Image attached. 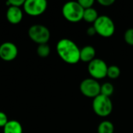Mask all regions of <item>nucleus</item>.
Segmentation results:
<instances>
[{
    "instance_id": "1",
    "label": "nucleus",
    "mask_w": 133,
    "mask_h": 133,
    "mask_svg": "<svg viewBox=\"0 0 133 133\" xmlns=\"http://www.w3.org/2000/svg\"><path fill=\"white\" fill-rule=\"evenodd\" d=\"M56 50L58 56L68 64L75 65L80 61V49L70 39H61L57 43Z\"/></svg>"
},
{
    "instance_id": "2",
    "label": "nucleus",
    "mask_w": 133,
    "mask_h": 133,
    "mask_svg": "<svg viewBox=\"0 0 133 133\" xmlns=\"http://www.w3.org/2000/svg\"><path fill=\"white\" fill-rule=\"evenodd\" d=\"M64 18L71 23H78L83 19L84 9L78 2H68L62 9Z\"/></svg>"
},
{
    "instance_id": "3",
    "label": "nucleus",
    "mask_w": 133,
    "mask_h": 133,
    "mask_svg": "<svg viewBox=\"0 0 133 133\" xmlns=\"http://www.w3.org/2000/svg\"><path fill=\"white\" fill-rule=\"evenodd\" d=\"M94 26L97 34L103 37H111L115 31V25L114 21L108 16H99L94 23Z\"/></svg>"
},
{
    "instance_id": "4",
    "label": "nucleus",
    "mask_w": 133,
    "mask_h": 133,
    "mask_svg": "<svg viewBox=\"0 0 133 133\" xmlns=\"http://www.w3.org/2000/svg\"><path fill=\"white\" fill-rule=\"evenodd\" d=\"M92 108L94 112L97 115L104 118L110 115L112 112L113 104L110 97L100 94L94 98L92 102Z\"/></svg>"
},
{
    "instance_id": "5",
    "label": "nucleus",
    "mask_w": 133,
    "mask_h": 133,
    "mask_svg": "<svg viewBox=\"0 0 133 133\" xmlns=\"http://www.w3.org/2000/svg\"><path fill=\"white\" fill-rule=\"evenodd\" d=\"M29 37L38 44H47L50 39V31L44 25L35 24L31 26L28 30Z\"/></svg>"
},
{
    "instance_id": "6",
    "label": "nucleus",
    "mask_w": 133,
    "mask_h": 133,
    "mask_svg": "<svg viewBox=\"0 0 133 133\" xmlns=\"http://www.w3.org/2000/svg\"><path fill=\"white\" fill-rule=\"evenodd\" d=\"M101 84L97 80L93 78H87L83 79L79 85L81 94L90 98H95L101 94Z\"/></svg>"
},
{
    "instance_id": "7",
    "label": "nucleus",
    "mask_w": 133,
    "mask_h": 133,
    "mask_svg": "<svg viewBox=\"0 0 133 133\" xmlns=\"http://www.w3.org/2000/svg\"><path fill=\"white\" fill-rule=\"evenodd\" d=\"M108 69L107 63L101 58H94L88 64V72L96 80L106 77Z\"/></svg>"
},
{
    "instance_id": "8",
    "label": "nucleus",
    "mask_w": 133,
    "mask_h": 133,
    "mask_svg": "<svg viewBox=\"0 0 133 133\" xmlns=\"http://www.w3.org/2000/svg\"><path fill=\"white\" fill-rule=\"evenodd\" d=\"M47 5L48 2L45 0H26L23 4V8L26 14L36 16L43 14Z\"/></svg>"
},
{
    "instance_id": "9",
    "label": "nucleus",
    "mask_w": 133,
    "mask_h": 133,
    "mask_svg": "<svg viewBox=\"0 0 133 133\" xmlns=\"http://www.w3.org/2000/svg\"><path fill=\"white\" fill-rule=\"evenodd\" d=\"M18 55L17 47L12 42H4L0 45V58L6 62L12 61Z\"/></svg>"
},
{
    "instance_id": "10",
    "label": "nucleus",
    "mask_w": 133,
    "mask_h": 133,
    "mask_svg": "<svg viewBox=\"0 0 133 133\" xmlns=\"http://www.w3.org/2000/svg\"><path fill=\"white\" fill-rule=\"evenodd\" d=\"M6 18L9 23L17 24L23 19V12L19 7L9 6L6 12Z\"/></svg>"
},
{
    "instance_id": "11",
    "label": "nucleus",
    "mask_w": 133,
    "mask_h": 133,
    "mask_svg": "<svg viewBox=\"0 0 133 133\" xmlns=\"http://www.w3.org/2000/svg\"><path fill=\"white\" fill-rule=\"evenodd\" d=\"M96 50L91 45H87L80 49V61L90 63L95 58Z\"/></svg>"
},
{
    "instance_id": "12",
    "label": "nucleus",
    "mask_w": 133,
    "mask_h": 133,
    "mask_svg": "<svg viewBox=\"0 0 133 133\" xmlns=\"http://www.w3.org/2000/svg\"><path fill=\"white\" fill-rule=\"evenodd\" d=\"M3 133H23V128L16 120L9 121L3 128Z\"/></svg>"
},
{
    "instance_id": "13",
    "label": "nucleus",
    "mask_w": 133,
    "mask_h": 133,
    "mask_svg": "<svg viewBox=\"0 0 133 133\" xmlns=\"http://www.w3.org/2000/svg\"><path fill=\"white\" fill-rule=\"evenodd\" d=\"M98 13L97 11L94 8H90L87 9H84L83 13V20H85L87 23H94L97 19L98 18Z\"/></svg>"
},
{
    "instance_id": "14",
    "label": "nucleus",
    "mask_w": 133,
    "mask_h": 133,
    "mask_svg": "<svg viewBox=\"0 0 133 133\" xmlns=\"http://www.w3.org/2000/svg\"><path fill=\"white\" fill-rule=\"evenodd\" d=\"M115 126L110 121L105 120L101 122L97 127V133H114Z\"/></svg>"
},
{
    "instance_id": "15",
    "label": "nucleus",
    "mask_w": 133,
    "mask_h": 133,
    "mask_svg": "<svg viewBox=\"0 0 133 133\" xmlns=\"http://www.w3.org/2000/svg\"><path fill=\"white\" fill-rule=\"evenodd\" d=\"M115 88L111 83H104L101 86V94L110 97L114 93Z\"/></svg>"
},
{
    "instance_id": "16",
    "label": "nucleus",
    "mask_w": 133,
    "mask_h": 133,
    "mask_svg": "<svg viewBox=\"0 0 133 133\" xmlns=\"http://www.w3.org/2000/svg\"><path fill=\"white\" fill-rule=\"evenodd\" d=\"M121 74V70L118 66L117 65H110L108 66V72H107V76H108L111 79H115L118 77H119Z\"/></svg>"
},
{
    "instance_id": "17",
    "label": "nucleus",
    "mask_w": 133,
    "mask_h": 133,
    "mask_svg": "<svg viewBox=\"0 0 133 133\" xmlns=\"http://www.w3.org/2000/svg\"><path fill=\"white\" fill-rule=\"evenodd\" d=\"M51 49L47 44H39L37 49V53L41 58H47L50 54Z\"/></svg>"
},
{
    "instance_id": "18",
    "label": "nucleus",
    "mask_w": 133,
    "mask_h": 133,
    "mask_svg": "<svg viewBox=\"0 0 133 133\" xmlns=\"http://www.w3.org/2000/svg\"><path fill=\"white\" fill-rule=\"evenodd\" d=\"M124 40L127 44L133 46V28H129L125 30L124 34Z\"/></svg>"
},
{
    "instance_id": "19",
    "label": "nucleus",
    "mask_w": 133,
    "mask_h": 133,
    "mask_svg": "<svg viewBox=\"0 0 133 133\" xmlns=\"http://www.w3.org/2000/svg\"><path fill=\"white\" fill-rule=\"evenodd\" d=\"M78 2L83 7V9H87L92 8L94 4V0H79V1H78Z\"/></svg>"
},
{
    "instance_id": "20",
    "label": "nucleus",
    "mask_w": 133,
    "mask_h": 133,
    "mask_svg": "<svg viewBox=\"0 0 133 133\" xmlns=\"http://www.w3.org/2000/svg\"><path fill=\"white\" fill-rule=\"evenodd\" d=\"M24 2V0H9L6 2V5L9 6H15L19 8V6L23 5Z\"/></svg>"
},
{
    "instance_id": "21",
    "label": "nucleus",
    "mask_w": 133,
    "mask_h": 133,
    "mask_svg": "<svg viewBox=\"0 0 133 133\" xmlns=\"http://www.w3.org/2000/svg\"><path fill=\"white\" fill-rule=\"evenodd\" d=\"M8 122L9 121L7 118V115L5 113L0 111V127L4 128V126L7 124Z\"/></svg>"
},
{
    "instance_id": "22",
    "label": "nucleus",
    "mask_w": 133,
    "mask_h": 133,
    "mask_svg": "<svg viewBox=\"0 0 133 133\" xmlns=\"http://www.w3.org/2000/svg\"><path fill=\"white\" fill-rule=\"evenodd\" d=\"M115 0H98L97 2L103 5V6H105V7H108V6H111V5H113L115 3Z\"/></svg>"
},
{
    "instance_id": "23",
    "label": "nucleus",
    "mask_w": 133,
    "mask_h": 133,
    "mask_svg": "<svg viewBox=\"0 0 133 133\" xmlns=\"http://www.w3.org/2000/svg\"><path fill=\"white\" fill-rule=\"evenodd\" d=\"M87 35H88V36H90V37L94 36V35L97 34V32H96V30H95L94 26H92L88 27V28H87Z\"/></svg>"
}]
</instances>
